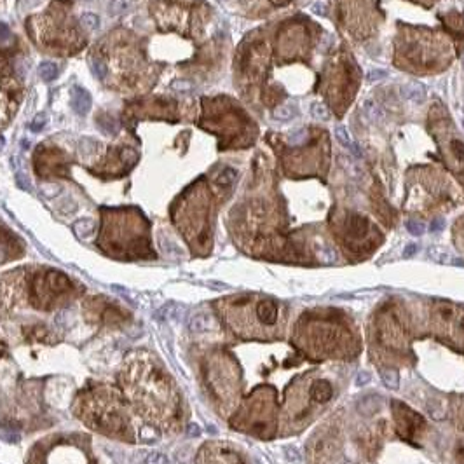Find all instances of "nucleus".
I'll return each mask as SVG.
<instances>
[{
  "instance_id": "nucleus-1",
  "label": "nucleus",
  "mask_w": 464,
  "mask_h": 464,
  "mask_svg": "<svg viewBox=\"0 0 464 464\" xmlns=\"http://www.w3.org/2000/svg\"><path fill=\"white\" fill-rule=\"evenodd\" d=\"M400 94L403 100L412 101V103H416V105H420L426 100V86L422 84V82L412 80V82H407V84L401 86Z\"/></svg>"
},
{
  "instance_id": "nucleus-2",
  "label": "nucleus",
  "mask_w": 464,
  "mask_h": 464,
  "mask_svg": "<svg viewBox=\"0 0 464 464\" xmlns=\"http://www.w3.org/2000/svg\"><path fill=\"white\" fill-rule=\"evenodd\" d=\"M72 107L79 116H86L91 110V96L80 86H73L72 88Z\"/></svg>"
},
{
  "instance_id": "nucleus-3",
  "label": "nucleus",
  "mask_w": 464,
  "mask_h": 464,
  "mask_svg": "<svg viewBox=\"0 0 464 464\" xmlns=\"http://www.w3.org/2000/svg\"><path fill=\"white\" fill-rule=\"evenodd\" d=\"M256 318L262 325H274L278 320V307L272 300H260L256 305Z\"/></svg>"
},
{
  "instance_id": "nucleus-4",
  "label": "nucleus",
  "mask_w": 464,
  "mask_h": 464,
  "mask_svg": "<svg viewBox=\"0 0 464 464\" xmlns=\"http://www.w3.org/2000/svg\"><path fill=\"white\" fill-rule=\"evenodd\" d=\"M333 394V388L328 380H314L311 386V398L318 403L328 401Z\"/></svg>"
},
{
  "instance_id": "nucleus-5",
  "label": "nucleus",
  "mask_w": 464,
  "mask_h": 464,
  "mask_svg": "<svg viewBox=\"0 0 464 464\" xmlns=\"http://www.w3.org/2000/svg\"><path fill=\"white\" fill-rule=\"evenodd\" d=\"M363 114L370 122H382L384 120V112L377 101L373 100H365L363 101Z\"/></svg>"
},
{
  "instance_id": "nucleus-6",
  "label": "nucleus",
  "mask_w": 464,
  "mask_h": 464,
  "mask_svg": "<svg viewBox=\"0 0 464 464\" xmlns=\"http://www.w3.org/2000/svg\"><path fill=\"white\" fill-rule=\"evenodd\" d=\"M368 229V224L363 216L360 215H352L351 220H349V232H351L354 237H363L365 232Z\"/></svg>"
},
{
  "instance_id": "nucleus-7",
  "label": "nucleus",
  "mask_w": 464,
  "mask_h": 464,
  "mask_svg": "<svg viewBox=\"0 0 464 464\" xmlns=\"http://www.w3.org/2000/svg\"><path fill=\"white\" fill-rule=\"evenodd\" d=\"M211 326V316L206 312H199L190 320V330L192 332H206Z\"/></svg>"
},
{
  "instance_id": "nucleus-8",
  "label": "nucleus",
  "mask_w": 464,
  "mask_h": 464,
  "mask_svg": "<svg viewBox=\"0 0 464 464\" xmlns=\"http://www.w3.org/2000/svg\"><path fill=\"white\" fill-rule=\"evenodd\" d=\"M333 133H335V138L339 140L340 145H344V147H348V148H351V150H354V154H360V150H358L356 143H354V140H352L351 136H349L348 129H346L344 126H335Z\"/></svg>"
},
{
  "instance_id": "nucleus-9",
  "label": "nucleus",
  "mask_w": 464,
  "mask_h": 464,
  "mask_svg": "<svg viewBox=\"0 0 464 464\" xmlns=\"http://www.w3.org/2000/svg\"><path fill=\"white\" fill-rule=\"evenodd\" d=\"M39 73L42 77V80L51 82V80H54L58 77V67L54 63H51V61H44V63H40Z\"/></svg>"
},
{
  "instance_id": "nucleus-10",
  "label": "nucleus",
  "mask_w": 464,
  "mask_h": 464,
  "mask_svg": "<svg viewBox=\"0 0 464 464\" xmlns=\"http://www.w3.org/2000/svg\"><path fill=\"white\" fill-rule=\"evenodd\" d=\"M135 2H136V0H112V2L108 4V11H110V14L117 16V14L128 12L129 9L135 5Z\"/></svg>"
},
{
  "instance_id": "nucleus-11",
  "label": "nucleus",
  "mask_w": 464,
  "mask_h": 464,
  "mask_svg": "<svg viewBox=\"0 0 464 464\" xmlns=\"http://www.w3.org/2000/svg\"><path fill=\"white\" fill-rule=\"evenodd\" d=\"M272 117L276 120H292L295 117V107L293 105H281L278 107L274 112H272Z\"/></svg>"
},
{
  "instance_id": "nucleus-12",
  "label": "nucleus",
  "mask_w": 464,
  "mask_h": 464,
  "mask_svg": "<svg viewBox=\"0 0 464 464\" xmlns=\"http://www.w3.org/2000/svg\"><path fill=\"white\" fill-rule=\"evenodd\" d=\"M94 231V224L91 220H79L73 224V232H75L79 237H88Z\"/></svg>"
},
{
  "instance_id": "nucleus-13",
  "label": "nucleus",
  "mask_w": 464,
  "mask_h": 464,
  "mask_svg": "<svg viewBox=\"0 0 464 464\" xmlns=\"http://www.w3.org/2000/svg\"><path fill=\"white\" fill-rule=\"evenodd\" d=\"M237 176V171L232 168H225L222 169V173L218 176H216V184L222 185V187H229V185L234 184V180H236Z\"/></svg>"
},
{
  "instance_id": "nucleus-14",
  "label": "nucleus",
  "mask_w": 464,
  "mask_h": 464,
  "mask_svg": "<svg viewBox=\"0 0 464 464\" xmlns=\"http://www.w3.org/2000/svg\"><path fill=\"white\" fill-rule=\"evenodd\" d=\"M379 375L384 382L386 388L396 389L398 388V373L394 370H379Z\"/></svg>"
},
{
  "instance_id": "nucleus-15",
  "label": "nucleus",
  "mask_w": 464,
  "mask_h": 464,
  "mask_svg": "<svg viewBox=\"0 0 464 464\" xmlns=\"http://www.w3.org/2000/svg\"><path fill=\"white\" fill-rule=\"evenodd\" d=\"M311 114L316 119H320V120H328L330 119V110H328V107L325 103H320V101H314V103L311 105Z\"/></svg>"
},
{
  "instance_id": "nucleus-16",
  "label": "nucleus",
  "mask_w": 464,
  "mask_h": 464,
  "mask_svg": "<svg viewBox=\"0 0 464 464\" xmlns=\"http://www.w3.org/2000/svg\"><path fill=\"white\" fill-rule=\"evenodd\" d=\"M307 138H309L307 129H305V128H299V129H295V131L290 133L288 143H290V145H302V143H305V141H307Z\"/></svg>"
},
{
  "instance_id": "nucleus-17",
  "label": "nucleus",
  "mask_w": 464,
  "mask_h": 464,
  "mask_svg": "<svg viewBox=\"0 0 464 464\" xmlns=\"http://www.w3.org/2000/svg\"><path fill=\"white\" fill-rule=\"evenodd\" d=\"M318 255H320V258L325 264H333V262H337V252L332 246H328V244L321 246V248L318 250Z\"/></svg>"
},
{
  "instance_id": "nucleus-18",
  "label": "nucleus",
  "mask_w": 464,
  "mask_h": 464,
  "mask_svg": "<svg viewBox=\"0 0 464 464\" xmlns=\"http://www.w3.org/2000/svg\"><path fill=\"white\" fill-rule=\"evenodd\" d=\"M46 124H47V114L40 112V114H37V116L33 117L32 124H30V129H32L33 133H39V131H42V129L46 128Z\"/></svg>"
},
{
  "instance_id": "nucleus-19",
  "label": "nucleus",
  "mask_w": 464,
  "mask_h": 464,
  "mask_svg": "<svg viewBox=\"0 0 464 464\" xmlns=\"http://www.w3.org/2000/svg\"><path fill=\"white\" fill-rule=\"evenodd\" d=\"M120 159H122V162L128 166H133L136 164V161H138V152H136L135 148H122V152H120Z\"/></svg>"
},
{
  "instance_id": "nucleus-20",
  "label": "nucleus",
  "mask_w": 464,
  "mask_h": 464,
  "mask_svg": "<svg viewBox=\"0 0 464 464\" xmlns=\"http://www.w3.org/2000/svg\"><path fill=\"white\" fill-rule=\"evenodd\" d=\"M61 192V185L58 184H44L40 185V194L44 197H56Z\"/></svg>"
},
{
  "instance_id": "nucleus-21",
  "label": "nucleus",
  "mask_w": 464,
  "mask_h": 464,
  "mask_svg": "<svg viewBox=\"0 0 464 464\" xmlns=\"http://www.w3.org/2000/svg\"><path fill=\"white\" fill-rule=\"evenodd\" d=\"M80 23L88 26V28H98L100 26V18L96 14H93V12H86V14L80 16Z\"/></svg>"
},
{
  "instance_id": "nucleus-22",
  "label": "nucleus",
  "mask_w": 464,
  "mask_h": 464,
  "mask_svg": "<svg viewBox=\"0 0 464 464\" xmlns=\"http://www.w3.org/2000/svg\"><path fill=\"white\" fill-rule=\"evenodd\" d=\"M96 148H98V143L93 141L91 138H82V141H80V152H84L86 156L96 152Z\"/></svg>"
},
{
  "instance_id": "nucleus-23",
  "label": "nucleus",
  "mask_w": 464,
  "mask_h": 464,
  "mask_svg": "<svg viewBox=\"0 0 464 464\" xmlns=\"http://www.w3.org/2000/svg\"><path fill=\"white\" fill-rule=\"evenodd\" d=\"M405 227H407V231L410 232L412 236H422V232H424V225L416 220H408L407 224H405Z\"/></svg>"
},
{
  "instance_id": "nucleus-24",
  "label": "nucleus",
  "mask_w": 464,
  "mask_h": 464,
  "mask_svg": "<svg viewBox=\"0 0 464 464\" xmlns=\"http://www.w3.org/2000/svg\"><path fill=\"white\" fill-rule=\"evenodd\" d=\"M93 72H94V75H96L98 79L103 80L105 77H107V73H108V68H107V65H105L103 61L96 60L94 63H93Z\"/></svg>"
},
{
  "instance_id": "nucleus-25",
  "label": "nucleus",
  "mask_w": 464,
  "mask_h": 464,
  "mask_svg": "<svg viewBox=\"0 0 464 464\" xmlns=\"http://www.w3.org/2000/svg\"><path fill=\"white\" fill-rule=\"evenodd\" d=\"M171 89L180 91V93H190L194 89V86L192 82H188V80H175L171 84Z\"/></svg>"
},
{
  "instance_id": "nucleus-26",
  "label": "nucleus",
  "mask_w": 464,
  "mask_h": 464,
  "mask_svg": "<svg viewBox=\"0 0 464 464\" xmlns=\"http://www.w3.org/2000/svg\"><path fill=\"white\" fill-rule=\"evenodd\" d=\"M168 463H169L168 457L159 452H152L147 457V461H145V464H168Z\"/></svg>"
},
{
  "instance_id": "nucleus-27",
  "label": "nucleus",
  "mask_w": 464,
  "mask_h": 464,
  "mask_svg": "<svg viewBox=\"0 0 464 464\" xmlns=\"http://www.w3.org/2000/svg\"><path fill=\"white\" fill-rule=\"evenodd\" d=\"M386 77H388V72H386V70H380V68H373V70H370V72L367 73L368 82H375V80L386 79Z\"/></svg>"
},
{
  "instance_id": "nucleus-28",
  "label": "nucleus",
  "mask_w": 464,
  "mask_h": 464,
  "mask_svg": "<svg viewBox=\"0 0 464 464\" xmlns=\"http://www.w3.org/2000/svg\"><path fill=\"white\" fill-rule=\"evenodd\" d=\"M16 184H18V187L23 188V190H26V192H32V190H33L30 180L23 175V173H16Z\"/></svg>"
},
{
  "instance_id": "nucleus-29",
  "label": "nucleus",
  "mask_w": 464,
  "mask_h": 464,
  "mask_svg": "<svg viewBox=\"0 0 464 464\" xmlns=\"http://www.w3.org/2000/svg\"><path fill=\"white\" fill-rule=\"evenodd\" d=\"M12 39L11 35V30H9V26L5 23H0V46H5L9 44Z\"/></svg>"
},
{
  "instance_id": "nucleus-30",
  "label": "nucleus",
  "mask_w": 464,
  "mask_h": 464,
  "mask_svg": "<svg viewBox=\"0 0 464 464\" xmlns=\"http://www.w3.org/2000/svg\"><path fill=\"white\" fill-rule=\"evenodd\" d=\"M429 255H431V258H435V260H438V262H450V260H452V258H450L447 253L440 252V250H436V248L429 250Z\"/></svg>"
},
{
  "instance_id": "nucleus-31",
  "label": "nucleus",
  "mask_w": 464,
  "mask_h": 464,
  "mask_svg": "<svg viewBox=\"0 0 464 464\" xmlns=\"http://www.w3.org/2000/svg\"><path fill=\"white\" fill-rule=\"evenodd\" d=\"M450 147H452L454 154H456V156L459 157L461 161H464V141L454 140L452 143H450Z\"/></svg>"
},
{
  "instance_id": "nucleus-32",
  "label": "nucleus",
  "mask_w": 464,
  "mask_h": 464,
  "mask_svg": "<svg viewBox=\"0 0 464 464\" xmlns=\"http://www.w3.org/2000/svg\"><path fill=\"white\" fill-rule=\"evenodd\" d=\"M445 229V220L443 218H435V220L431 222V225H429V231L431 232H440V231H443Z\"/></svg>"
},
{
  "instance_id": "nucleus-33",
  "label": "nucleus",
  "mask_w": 464,
  "mask_h": 464,
  "mask_svg": "<svg viewBox=\"0 0 464 464\" xmlns=\"http://www.w3.org/2000/svg\"><path fill=\"white\" fill-rule=\"evenodd\" d=\"M311 11L320 14V16H325V14H326V5H325L323 2H316V4L311 5Z\"/></svg>"
},
{
  "instance_id": "nucleus-34",
  "label": "nucleus",
  "mask_w": 464,
  "mask_h": 464,
  "mask_svg": "<svg viewBox=\"0 0 464 464\" xmlns=\"http://www.w3.org/2000/svg\"><path fill=\"white\" fill-rule=\"evenodd\" d=\"M370 380V373L368 372H360L356 377V386H365Z\"/></svg>"
},
{
  "instance_id": "nucleus-35",
  "label": "nucleus",
  "mask_w": 464,
  "mask_h": 464,
  "mask_svg": "<svg viewBox=\"0 0 464 464\" xmlns=\"http://www.w3.org/2000/svg\"><path fill=\"white\" fill-rule=\"evenodd\" d=\"M187 435L188 436H199L201 435V429H199V426L197 424H188V428H187Z\"/></svg>"
},
{
  "instance_id": "nucleus-36",
  "label": "nucleus",
  "mask_w": 464,
  "mask_h": 464,
  "mask_svg": "<svg viewBox=\"0 0 464 464\" xmlns=\"http://www.w3.org/2000/svg\"><path fill=\"white\" fill-rule=\"evenodd\" d=\"M416 252H417V244H408L407 248H405L403 255L405 256H412V255H416Z\"/></svg>"
},
{
  "instance_id": "nucleus-37",
  "label": "nucleus",
  "mask_w": 464,
  "mask_h": 464,
  "mask_svg": "<svg viewBox=\"0 0 464 464\" xmlns=\"http://www.w3.org/2000/svg\"><path fill=\"white\" fill-rule=\"evenodd\" d=\"M272 5H276V7H283V5H288L292 0H269Z\"/></svg>"
},
{
  "instance_id": "nucleus-38",
  "label": "nucleus",
  "mask_w": 464,
  "mask_h": 464,
  "mask_svg": "<svg viewBox=\"0 0 464 464\" xmlns=\"http://www.w3.org/2000/svg\"><path fill=\"white\" fill-rule=\"evenodd\" d=\"M24 2H26V7H33L39 4V0H24Z\"/></svg>"
},
{
  "instance_id": "nucleus-39",
  "label": "nucleus",
  "mask_w": 464,
  "mask_h": 464,
  "mask_svg": "<svg viewBox=\"0 0 464 464\" xmlns=\"http://www.w3.org/2000/svg\"><path fill=\"white\" fill-rule=\"evenodd\" d=\"M21 147H23V148H28V147H30V141L23 140V141H21Z\"/></svg>"
},
{
  "instance_id": "nucleus-40",
  "label": "nucleus",
  "mask_w": 464,
  "mask_h": 464,
  "mask_svg": "<svg viewBox=\"0 0 464 464\" xmlns=\"http://www.w3.org/2000/svg\"><path fill=\"white\" fill-rule=\"evenodd\" d=\"M4 145H5V140H4V138H0V150L4 148Z\"/></svg>"
},
{
  "instance_id": "nucleus-41",
  "label": "nucleus",
  "mask_w": 464,
  "mask_h": 464,
  "mask_svg": "<svg viewBox=\"0 0 464 464\" xmlns=\"http://www.w3.org/2000/svg\"><path fill=\"white\" fill-rule=\"evenodd\" d=\"M461 325H463V330H464V318H463V320H461Z\"/></svg>"
},
{
  "instance_id": "nucleus-42",
  "label": "nucleus",
  "mask_w": 464,
  "mask_h": 464,
  "mask_svg": "<svg viewBox=\"0 0 464 464\" xmlns=\"http://www.w3.org/2000/svg\"><path fill=\"white\" fill-rule=\"evenodd\" d=\"M463 67H464V58H463Z\"/></svg>"
}]
</instances>
